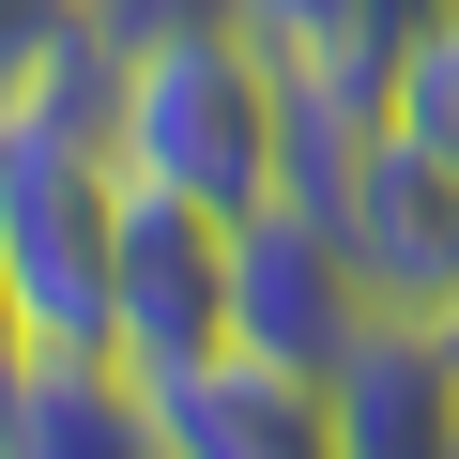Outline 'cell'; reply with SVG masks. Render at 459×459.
Segmentation results:
<instances>
[{"label": "cell", "mask_w": 459, "mask_h": 459, "mask_svg": "<svg viewBox=\"0 0 459 459\" xmlns=\"http://www.w3.org/2000/svg\"><path fill=\"white\" fill-rule=\"evenodd\" d=\"M108 153H123L138 184H184V199H214V214H276V199H291V153H307L291 47H276L261 16H184V31L123 47Z\"/></svg>", "instance_id": "6da1fadb"}, {"label": "cell", "mask_w": 459, "mask_h": 459, "mask_svg": "<svg viewBox=\"0 0 459 459\" xmlns=\"http://www.w3.org/2000/svg\"><path fill=\"white\" fill-rule=\"evenodd\" d=\"M0 261L31 352H123V153L77 108H0Z\"/></svg>", "instance_id": "7a4b0ae2"}, {"label": "cell", "mask_w": 459, "mask_h": 459, "mask_svg": "<svg viewBox=\"0 0 459 459\" xmlns=\"http://www.w3.org/2000/svg\"><path fill=\"white\" fill-rule=\"evenodd\" d=\"M291 199L337 230V261L368 276L383 322H444V307H459V169H429L413 138H383V123H307Z\"/></svg>", "instance_id": "3957f363"}, {"label": "cell", "mask_w": 459, "mask_h": 459, "mask_svg": "<svg viewBox=\"0 0 459 459\" xmlns=\"http://www.w3.org/2000/svg\"><path fill=\"white\" fill-rule=\"evenodd\" d=\"M246 337V214L123 169V368H199Z\"/></svg>", "instance_id": "277c9868"}, {"label": "cell", "mask_w": 459, "mask_h": 459, "mask_svg": "<svg viewBox=\"0 0 459 459\" xmlns=\"http://www.w3.org/2000/svg\"><path fill=\"white\" fill-rule=\"evenodd\" d=\"M153 398H169L184 459H337V383L261 352V337H230L199 368H153Z\"/></svg>", "instance_id": "5b68a950"}, {"label": "cell", "mask_w": 459, "mask_h": 459, "mask_svg": "<svg viewBox=\"0 0 459 459\" xmlns=\"http://www.w3.org/2000/svg\"><path fill=\"white\" fill-rule=\"evenodd\" d=\"M0 459H184V444H169L153 368H123V352H31L0 383Z\"/></svg>", "instance_id": "8992f818"}, {"label": "cell", "mask_w": 459, "mask_h": 459, "mask_svg": "<svg viewBox=\"0 0 459 459\" xmlns=\"http://www.w3.org/2000/svg\"><path fill=\"white\" fill-rule=\"evenodd\" d=\"M368 322H383V307H368V276L337 261V230H322L307 199L246 214V337H261V352H291V368H337Z\"/></svg>", "instance_id": "52a82bcc"}, {"label": "cell", "mask_w": 459, "mask_h": 459, "mask_svg": "<svg viewBox=\"0 0 459 459\" xmlns=\"http://www.w3.org/2000/svg\"><path fill=\"white\" fill-rule=\"evenodd\" d=\"M322 383H337V459H459V368L429 322H368Z\"/></svg>", "instance_id": "ba28073f"}, {"label": "cell", "mask_w": 459, "mask_h": 459, "mask_svg": "<svg viewBox=\"0 0 459 459\" xmlns=\"http://www.w3.org/2000/svg\"><path fill=\"white\" fill-rule=\"evenodd\" d=\"M383 138H413L429 169H459V0L413 16V47L383 62Z\"/></svg>", "instance_id": "9c48e42d"}, {"label": "cell", "mask_w": 459, "mask_h": 459, "mask_svg": "<svg viewBox=\"0 0 459 459\" xmlns=\"http://www.w3.org/2000/svg\"><path fill=\"white\" fill-rule=\"evenodd\" d=\"M77 47H92V0H0V108H31Z\"/></svg>", "instance_id": "30bf717a"}, {"label": "cell", "mask_w": 459, "mask_h": 459, "mask_svg": "<svg viewBox=\"0 0 459 459\" xmlns=\"http://www.w3.org/2000/svg\"><path fill=\"white\" fill-rule=\"evenodd\" d=\"M184 16H230V0H92L108 47H153V31H184Z\"/></svg>", "instance_id": "8fae6325"}, {"label": "cell", "mask_w": 459, "mask_h": 459, "mask_svg": "<svg viewBox=\"0 0 459 459\" xmlns=\"http://www.w3.org/2000/svg\"><path fill=\"white\" fill-rule=\"evenodd\" d=\"M31 368V307H16V261H0V383Z\"/></svg>", "instance_id": "7c38bea8"}]
</instances>
